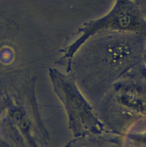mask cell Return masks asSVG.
Masks as SVG:
<instances>
[{
	"mask_svg": "<svg viewBox=\"0 0 146 147\" xmlns=\"http://www.w3.org/2000/svg\"><path fill=\"white\" fill-rule=\"evenodd\" d=\"M123 32L146 35V18L139 3L134 0H115L111 10L95 20L84 22L75 40L67 47V56H72L90 37L101 33Z\"/></svg>",
	"mask_w": 146,
	"mask_h": 147,
	"instance_id": "6da1fadb",
	"label": "cell"
},
{
	"mask_svg": "<svg viewBox=\"0 0 146 147\" xmlns=\"http://www.w3.org/2000/svg\"><path fill=\"white\" fill-rule=\"evenodd\" d=\"M144 52H145V57H146V44H145V48H144Z\"/></svg>",
	"mask_w": 146,
	"mask_h": 147,
	"instance_id": "7a4b0ae2",
	"label": "cell"
}]
</instances>
